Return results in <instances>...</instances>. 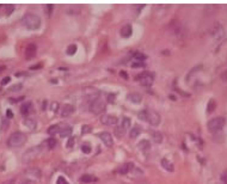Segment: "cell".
<instances>
[{
  "label": "cell",
  "instance_id": "1",
  "mask_svg": "<svg viewBox=\"0 0 227 184\" xmlns=\"http://www.w3.org/2000/svg\"><path fill=\"white\" fill-rule=\"evenodd\" d=\"M20 23L29 30H37L41 27V18L35 13H27L23 16Z\"/></svg>",
  "mask_w": 227,
  "mask_h": 184
},
{
  "label": "cell",
  "instance_id": "2",
  "mask_svg": "<svg viewBox=\"0 0 227 184\" xmlns=\"http://www.w3.org/2000/svg\"><path fill=\"white\" fill-rule=\"evenodd\" d=\"M27 142V135L22 132H14L7 139V145L12 148H18L24 146Z\"/></svg>",
  "mask_w": 227,
  "mask_h": 184
},
{
  "label": "cell",
  "instance_id": "3",
  "mask_svg": "<svg viewBox=\"0 0 227 184\" xmlns=\"http://www.w3.org/2000/svg\"><path fill=\"white\" fill-rule=\"evenodd\" d=\"M225 123H226V120L224 118V117H214L212 118L209 122H208V129L210 130L212 133H215V132H219V130L222 129V127L225 126Z\"/></svg>",
  "mask_w": 227,
  "mask_h": 184
},
{
  "label": "cell",
  "instance_id": "4",
  "mask_svg": "<svg viewBox=\"0 0 227 184\" xmlns=\"http://www.w3.org/2000/svg\"><path fill=\"white\" fill-rule=\"evenodd\" d=\"M88 109L92 114H100V112H103L105 110V103L102 98L97 97V98H94L93 101H91Z\"/></svg>",
  "mask_w": 227,
  "mask_h": 184
},
{
  "label": "cell",
  "instance_id": "5",
  "mask_svg": "<svg viewBox=\"0 0 227 184\" xmlns=\"http://www.w3.org/2000/svg\"><path fill=\"white\" fill-rule=\"evenodd\" d=\"M42 152V147L41 146H36V147H31L29 151H27L23 157H22V160L24 163H28V162H31L35 158H37L40 156V153Z\"/></svg>",
  "mask_w": 227,
  "mask_h": 184
},
{
  "label": "cell",
  "instance_id": "6",
  "mask_svg": "<svg viewBox=\"0 0 227 184\" xmlns=\"http://www.w3.org/2000/svg\"><path fill=\"white\" fill-rule=\"evenodd\" d=\"M146 122H148L151 126L157 127V126L160 123V116H159V114H157L155 111H148V110H147Z\"/></svg>",
  "mask_w": 227,
  "mask_h": 184
},
{
  "label": "cell",
  "instance_id": "7",
  "mask_svg": "<svg viewBox=\"0 0 227 184\" xmlns=\"http://www.w3.org/2000/svg\"><path fill=\"white\" fill-rule=\"evenodd\" d=\"M100 122L103 123V124H107V126H114V124H117L119 118L114 115L104 114V115L100 116Z\"/></svg>",
  "mask_w": 227,
  "mask_h": 184
},
{
  "label": "cell",
  "instance_id": "8",
  "mask_svg": "<svg viewBox=\"0 0 227 184\" xmlns=\"http://www.w3.org/2000/svg\"><path fill=\"white\" fill-rule=\"evenodd\" d=\"M98 137H99V139L104 142V145H105L107 147H113L114 146V140H113V137H111L110 133H108V132H102V133L98 134Z\"/></svg>",
  "mask_w": 227,
  "mask_h": 184
},
{
  "label": "cell",
  "instance_id": "9",
  "mask_svg": "<svg viewBox=\"0 0 227 184\" xmlns=\"http://www.w3.org/2000/svg\"><path fill=\"white\" fill-rule=\"evenodd\" d=\"M36 52H37V46L35 43L28 44L27 48H25V59L27 60H31L33 57H35Z\"/></svg>",
  "mask_w": 227,
  "mask_h": 184
},
{
  "label": "cell",
  "instance_id": "10",
  "mask_svg": "<svg viewBox=\"0 0 227 184\" xmlns=\"http://www.w3.org/2000/svg\"><path fill=\"white\" fill-rule=\"evenodd\" d=\"M74 110H75V108H74L73 104H65V105L62 107V109H61V116H62V117L71 116L74 112Z\"/></svg>",
  "mask_w": 227,
  "mask_h": 184
},
{
  "label": "cell",
  "instance_id": "11",
  "mask_svg": "<svg viewBox=\"0 0 227 184\" xmlns=\"http://www.w3.org/2000/svg\"><path fill=\"white\" fill-rule=\"evenodd\" d=\"M134 167H135V166H134L133 163H126V164H123L121 167H119L117 172L121 173V175H127V173H129L130 171L133 170Z\"/></svg>",
  "mask_w": 227,
  "mask_h": 184
},
{
  "label": "cell",
  "instance_id": "12",
  "mask_svg": "<svg viewBox=\"0 0 227 184\" xmlns=\"http://www.w3.org/2000/svg\"><path fill=\"white\" fill-rule=\"evenodd\" d=\"M153 80H154L153 75L151 74V73H147L146 72L145 77H144L142 79H140L139 82H140V84L141 85H144V86H151V85L153 84Z\"/></svg>",
  "mask_w": 227,
  "mask_h": 184
},
{
  "label": "cell",
  "instance_id": "13",
  "mask_svg": "<svg viewBox=\"0 0 227 184\" xmlns=\"http://www.w3.org/2000/svg\"><path fill=\"white\" fill-rule=\"evenodd\" d=\"M24 126L27 127L28 129L35 130L36 129V127H37V122H36V120H33L31 117H28V118L24 120Z\"/></svg>",
  "mask_w": 227,
  "mask_h": 184
},
{
  "label": "cell",
  "instance_id": "14",
  "mask_svg": "<svg viewBox=\"0 0 227 184\" xmlns=\"http://www.w3.org/2000/svg\"><path fill=\"white\" fill-rule=\"evenodd\" d=\"M31 108H33V104H31V102L23 103V104L20 105V114H22V115H24V116H27L28 114H30Z\"/></svg>",
  "mask_w": 227,
  "mask_h": 184
},
{
  "label": "cell",
  "instance_id": "15",
  "mask_svg": "<svg viewBox=\"0 0 227 184\" xmlns=\"http://www.w3.org/2000/svg\"><path fill=\"white\" fill-rule=\"evenodd\" d=\"M72 135V127L71 126H63V127H61L60 129V137H68Z\"/></svg>",
  "mask_w": 227,
  "mask_h": 184
},
{
  "label": "cell",
  "instance_id": "16",
  "mask_svg": "<svg viewBox=\"0 0 227 184\" xmlns=\"http://www.w3.org/2000/svg\"><path fill=\"white\" fill-rule=\"evenodd\" d=\"M25 175L28 176V178L33 177V179H38L41 177V171L38 169H29L27 170Z\"/></svg>",
  "mask_w": 227,
  "mask_h": 184
},
{
  "label": "cell",
  "instance_id": "17",
  "mask_svg": "<svg viewBox=\"0 0 227 184\" xmlns=\"http://www.w3.org/2000/svg\"><path fill=\"white\" fill-rule=\"evenodd\" d=\"M128 99L133 103H141L142 102V96L138 92H132L128 95Z\"/></svg>",
  "mask_w": 227,
  "mask_h": 184
},
{
  "label": "cell",
  "instance_id": "18",
  "mask_svg": "<svg viewBox=\"0 0 227 184\" xmlns=\"http://www.w3.org/2000/svg\"><path fill=\"white\" fill-rule=\"evenodd\" d=\"M132 32H133V29H132V25H124V27L121 29V35H122V37H126V38H128V37H130V35H132Z\"/></svg>",
  "mask_w": 227,
  "mask_h": 184
},
{
  "label": "cell",
  "instance_id": "19",
  "mask_svg": "<svg viewBox=\"0 0 227 184\" xmlns=\"http://www.w3.org/2000/svg\"><path fill=\"white\" fill-rule=\"evenodd\" d=\"M130 126H132V121H130V118H129V117H123V118L121 120L120 127L124 130V132H126L127 129H129V128H130Z\"/></svg>",
  "mask_w": 227,
  "mask_h": 184
},
{
  "label": "cell",
  "instance_id": "20",
  "mask_svg": "<svg viewBox=\"0 0 227 184\" xmlns=\"http://www.w3.org/2000/svg\"><path fill=\"white\" fill-rule=\"evenodd\" d=\"M161 166H163V167H164L166 171H170V172H172V171L174 170V164L171 163V162H169V160L165 159V158H163V159H161Z\"/></svg>",
  "mask_w": 227,
  "mask_h": 184
},
{
  "label": "cell",
  "instance_id": "21",
  "mask_svg": "<svg viewBox=\"0 0 227 184\" xmlns=\"http://www.w3.org/2000/svg\"><path fill=\"white\" fill-rule=\"evenodd\" d=\"M60 129H61V127L59 124H53V126H50V127L48 128L47 133L49 135H54V134H56V133H60Z\"/></svg>",
  "mask_w": 227,
  "mask_h": 184
},
{
  "label": "cell",
  "instance_id": "22",
  "mask_svg": "<svg viewBox=\"0 0 227 184\" xmlns=\"http://www.w3.org/2000/svg\"><path fill=\"white\" fill-rule=\"evenodd\" d=\"M138 147H139L141 151L149 150V147H151V142H149L148 140H141L140 142L138 143Z\"/></svg>",
  "mask_w": 227,
  "mask_h": 184
},
{
  "label": "cell",
  "instance_id": "23",
  "mask_svg": "<svg viewBox=\"0 0 227 184\" xmlns=\"http://www.w3.org/2000/svg\"><path fill=\"white\" fill-rule=\"evenodd\" d=\"M96 181V177H93L92 175H83L80 177V182L81 183H91V182H93Z\"/></svg>",
  "mask_w": 227,
  "mask_h": 184
},
{
  "label": "cell",
  "instance_id": "24",
  "mask_svg": "<svg viewBox=\"0 0 227 184\" xmlns=\"http://www.w3.org/2000/svg\"><path fill=\"white\" fill-rule=\"evenodd\" d=\"M152 139L155 143H160L163 141V134L160 132H152Z\"/></svg>",
  "mask_w": 227,
  "mask_h": 184
},
{
  "label": "cell",
  "instance_id": "25",
  "mask_svg": "<svg viewBox=\"0 0 227 184\" xmlns=\"http://www.w3.org/2000/svg\"><path fill=\"white\" fill-rule=\"evenodd\" d=\"M141 133V128L140 127H138V126H135L133 127V129L130 130V134H129V137H132V139H135L136 137H139Z\"/></svg>",
  "mask_w": 227,
  "mask_h": 184
},
{
  "label": "cell",
  "instance_id": "26",
  "mask_svg": "<svg viewBox=\"0 0 227 184\" xmlns=\"http://www.w3.org/2000/svg\"><path fill=\"white\" fill-rule=\"evenodd\" d=\"M216 108V103L214 99H210L209 102H208V105H207V112L208 114H210V112H213L214 110Z\"/></svg>",
  "mask_w": 227,
  "mask_h": 184
},
{
  "label": "cell",
  "instance_id": "27",
  "mask_svg": "<svg viewBox=\"0 0 227 184\" xmlns=\"http://www.w3.org/2000/svg\"><path fill=\"white\" fill-rule=\"evenodd\" d=\"M56 143H58V141H56V139H54V137H50V139H48L47 141H46V145H47V147L49 150H53L54 147L56 146Z\"/></svg>",
  "mask_w": 227,
  "mask_h": 184
},
{
  "label": "cell",
  "instance_id": "28",
  "mask_svg": "<svg viewBox=\"0 0 227 184\" xmlns=\"http://www.w3.org/2000/svg\"><path fill=\"white\" fill-rule=\"evenodd\" d=\"M77 44H71V46H68L67 47V50H66V53L68 55H73V54H75L77 53Z\"/></svg>",
  "mask_w": 227,
  "mask_h": 184
},
{
  "label": "cell",
  "instance_id": "29",
  "mask_svg": "<svg viewBox=\"0 0 227 184\" xmlns=\"http://www.w3.org/2000/svg\"><path fill=\"white\" fill-rule=\"evenodd\" d=\"M22 87H23V85H22V84H13L12 86H10V87H8V91H10V92H17V91L22 90Z\"/></svg>",
  "mask_w": 227,
  "mask_h": 184
},
{
  "label": "cell",
  "instance_id": "30",
  "mask_svg": "<svg viewBox=\"0 0 227 184\" xmlns=\"http://www.w3.org/2000/svg\"><path fill=\"white\" fill-rule=\"evenodd\" d=\"M8 127H10V121H8V118H5V120H3V122H1V128H0V130H1V132H5V130L8 129Z\"/></svg>",
  "mask_w": 227,
  "mask_h": 184
},
{
  "label": "cell",
  "instance_id": "31",
  "mask_svg": "<svg viewBox=\"0 0 227 184\" xmlns=\"http://www.w3.org/2000/svg\"><path fill=\"white\" fill-rule=\"evenodd\" d=\"M133 56L136 59V61H144V60H146V55L145 54H141V53H134Z\"/></svg>",
  "mask_w": 227,
  "mask_h": 184
},
{
  "label": "cell",
  "instance_id": "32",
  "mask_svg": "<svg viewBox=\"0 0 227 184\" xmlns=\"http://www.w3.org/2000/svg\"><path fill=\"white\" fill-rule=\"evenodd\" d=\"M142 173H144V172H142V171H141L140 169H135V167H134L133 170L129 172V175H130V176H133V177H136V176H141Z\"/></svg>",
  "mask_w": 227,
  "mask_h": 184
},
{
  "label": "cell",
  "instance_id": "33",
  "mask_svg": "<svg viewBox=\"0 0 227 184\" xmlns=\"http://www.w3.org/2000/svg\"><path fill=\"white\" fill-rule=\"evenodd\" d=\"M81 151L84 152V153H86V154H88L90 152H91V146H90V143L85 142L83 146H81Z\"/></svg>",
  "mask_w": 227,
  "mask_h": 184
},
{
  "label": "cell",
  "instance_id": "34",
  "mask_svg": "<svg viewBox=\"0 0 227 184\" xmlns=\"http://www.w3.org/2000/svg\"><path fill=\"white\" fill-rule=\"evenodd\" d=\"M91 126H88V124H85V126H83L81 127V134H88V133H91Z\"/></svg>",
  "mask_w": 227,
  "mask_h": 184
},
{
  "label": "cell",
  "instance_id": "35",
  "mask_svg": "<svg viewBox=\"0 0 227 184\" xmlns=\"http://www.w3.org/2000/svg\"><path fill=\"white\" fill-rule=\"evenodd\" d=\"M132 67L134 68H140V67H145V63L142 61H134L132 63Z\"/></svg>",
  "mask_w": 227,
  "mask_h": 184
},
{
  "label": "cell",
  "instance_id": "36",
  "mask_svg": "<svg viewBox=\"0 0 227 184\" xmlns=\"http://www.w3.org/2000/svg\"><path fill=\"white\" fill-rule=\"evenodd\" d=\"M138 116H139V118H140V120H142V121H146V120H147V110L140 111V112L138 114Z\"/></svg>",
  "mask_w": 227,
  "mask_h": 184
},
{
  "label": "cell",
  "instance_id": "37",
  "mask_svg": "<svg viewBox=\"0 0 227 184\" xmlns=\"http://www.w3.org/2000/svg\"><path fill=\"white\" fill-rule=\"evenodd\" d=\"M115 133H116V135H117V137H122V135L124 134V130L122 129L120 126H119V127H116V129H115Z\"/></svg>",
  "mask_w": 227,
  "mask_h": 184
},
{
  "label": "cell",
  "instance_id": "38",
  "mask_svg": "<svg viewBox=\"0 0 227 184\" xmlns=\"http://www.w3.org/2000/svg\"><path fill=\"white\" fill-rule=\"evenodd\" d=\"M115 99H116V95H115V93H109V95H108V102L109 103L115 102Z\"/></svg>",
  "mask_w": 227,
  "mask_h": 184
},
{
  "label": "cell",
  "instance_id": "39",
  "mask_svg": "<svg viewBox=\"0 0 227 184\" xmlns=\"http://www.w3.org/2000/svg\"><path fill=\"white\" fill-rule=\"evenodd\" d=\"M56 184H69V183L62 176H60V177L58 178V181H56Z\"/></svg>",
  "mask_w": 227,
  "mask_h": 184
},
{
  "label": "cell",
  "instance_id": "40",
  "mask_svg": "<svg viewBox=\"0 0 227 184\" xmlns=\"http://www.w3.org/2000/svg\"><path fill=\"white\" fill-rule=\"evenodd\" d=\"M221 181L224 184H227V171H224L221 175Z\"/></svg>",
  "mask_w": 227,
  "mask_h": 184
},
{
  "label": "cell",
  "instance_id": "41",
  "mask_svg": "<svg viewBox=\"0 0 227 184\" xmlns=\"http://www.w3.org/2000/svg\"><path fill=\"white\" fill-rule=\"evenodd\" d=\"M6 117L8 120H11L12 117H13V112H12V110L11 109H7L6 110Z\"/></svg>",
  "mask_w": 227,
  "mask_h": 184
},
{
  "label": "cell",
  "instance_id": "42",
  "mask_svg": "<svg viewBox=\"0 0 227 184\" xmlns=\"http://www.w3.org/2000/svg\"><path fill=\"white\" fill-rule=\"evenodd\" d=\"M10 80H11V78H10V77H5V78H3V80H1V85H6V84L10 82Z\"/></svg>",
  "mask_w": 227,
  "mask_h": 184
},
{
  "label": "cell",
  "instance_id": "43",
  "mask_svg": "<svg viewBox=\"0 0 227 184\" xmlns=\"http://www.w3.org/2000/svg\"><path fill=\"white\" fill-rule=\"evenodd\" d=\"M13 8H14L13 5H8V6H7V10H6V14L12 13V12H13Z\"/></svg>",
  "mask_w": 227,
  "mask_h": 184
},
{
  "label": "cell",
  "instance_id": "44",
  "mask_svg": "<svg viewBox=\"0 0 227 184\" xmlns=\"http://www.w3.org/2000/svg\"><path fill=\"white\" fill-rule=\"evenodd\" d=\"M220 78L222 79V80H224V82H227V69H226V71H224V72L221 73Z\"/></svg>",
  "mask_w": 227,
  "mask_h": 184
},
{
  "label": "cell",
  "instance_id": "45",
  "mask_svg": "<svg viewBox=\"0 0 227 184\" xmlns=\"http://www.w3.org/2000/svg\"><path fill=\"white\" fill-rule=\"evenodd\" d=\"M74 141H75V139L74 137H71L69 140H68V143H67V147H72L74 145Z\"/></svg>",
  "mask_w": 227,
  "mask_h": 184
},
{
  "label": "cell",
  "instance_id": "46",
  "mask_svg": "<svg viewBox=\"0 0 227 184\" xmlns=\"http://www.w3.org/2000/svg\"><path fill=\"white\" fill-rule=\"evenodd\" d=\"M58 109H59V103H53L52 104V110L53 111H58Z\"/></svg>",
  "mask_w": 227,
  "mask_h": 184
},
{
  "label": "cell",
  "instance_id": "47",
  "mask_svg": "<svg viewBox=\"0 0 227 184\" xmlns=\"http://www.w3.org/2000/svg\"><path fill=\"white\" fill-rule=\"evenodd\" d=\"M42 67V63H37V65H33V66H30V69H38Z\"/></svg>",
  "mask_w": 227,
  "mask_h": 184
},
{
  "label": "cell",
  "instance_id": "48",
  "mask_svg": "<svg viewBox=\"0 0 227 184\" xmlns=\"http://www.w3.org/2000/svg\"><path fill=\"white\" fill-rule=\"evenodd\" d=\"M24 99V97H19V98H10V102H20V101H23Z\"/></svg>",
  "mask_w": 227,
  "mask_h": 184
},
{
  "label": "cell",
  "instance_id": "49",
  "mask_svg": "<svg viewBox=\"0 0 227 184\" xmlns=\"http://www.w3.org/2000/svg\"><path fill=\"white\" fill-rule=\"evenodd\" d=\"M120 75L122 77V78H124V79H128L127 72H124V71H121V72H120Z\"/></svg>",
  "mask_w": 227,
  "mask_h": 184
},
{
  "label": "cell",
  "instance_id": "50",
  "mask_svg": "<svg viewBox=\"0 0 227 184\" xmlns=\"http://www.w3.org/2000/svg\"><path fill=\"white\" fill-rule=\"evenodd\" d=\"M20 184H31V181H29V179H24V181H22V183Z\"/></svg>",
  "mask_w": 227,
  "mask_h": 184
},
{
  "label": "cell",
  "instance_id": "51",
  "mask_svg": "<svg viewBox=\"0 0 227 184\" xmlns=\"http://www.w3.org/2000/svg\"><path fill=\"white\" fill-rule=\"evenodd\" d=\"M5 68H6V67H5L4 65H3V66H0V73H1L3 71H5Z\"/></svg>",
  "mask_w": 227,
  "mask_h": 184
}]
</instances>
